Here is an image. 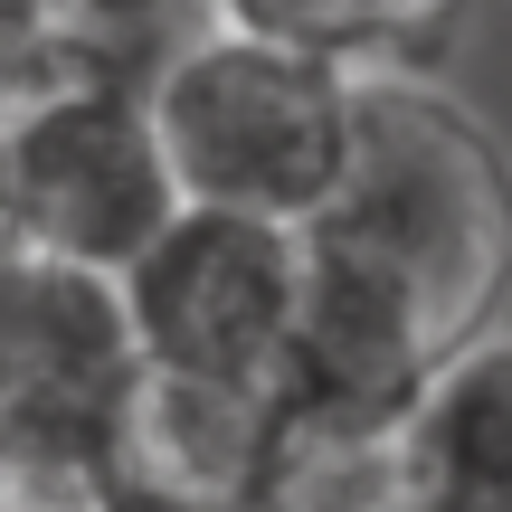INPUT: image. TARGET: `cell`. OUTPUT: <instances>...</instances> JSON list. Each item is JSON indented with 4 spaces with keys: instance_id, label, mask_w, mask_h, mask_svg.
I'll use <instances>...</instances> for the list:
<instances>
[{
    "instance_id": "obj_1",
    "label": "cell",
    "mask_w": 512,
    "mask_h": 512,
    "mask_svg": "<svg viewBox=\"0 0 512 512\" xmlns=\"http://www.w3.org/2000/svg\"><path fill=\"white\" fill-rule=\"evenodd\" d=\"M304 247L370 275L408 323L437 342L503 323L512 304V152L446 86V67H361L351 76V143Z\"/></svg>"
},
{
    "instance_id": "obj_2",
    "label": "cell",
    "mask_w": 512,
    "mask_h": 512,
    "mask_svg": "<svg viewBox=\"0 0 512 512\" xmlns=\"http://www.w3.org/2000/svg\"><path fill=\"white\" fill-rule=\"evenodd\" d=\"M143 105L181 200L313 219L351 143V67L238 19H200L143 67Z\"/></svg>"
},
{
    "instance_id": "obj_3",
    "label": "cell",
    "mask_w": 512,
    "mask_h": 512,
    "mask_svg": "<svg viewBox=\"0 0 512 512\" xmlns=\"http://www.w3.org/2000/svg\"><path fill=\"white\" fill-rule=\"evenodd\" d=\"M10 124V219L19 247L76 256V266H124L152 228L181 209V181L162 162L143 76L57 57L19 95H0Z\"/></svg>"
},
{
    "instance_id": "obj_4",
    "label": "cell",
    "mask_w": 512,
    "mask_h": 512,
    "mask_svg": "<svg viewBox=\"0 0 512 512\" xmlns=\"http://www.w3.org/2000/svg\"><path fill=\"white\" fill-rule=\"evenodd\" d=\"M114 294H124L143 361L275 389L285 342H294V304H304V219L181 200L114 266Z\"/></svg>"
},
{
    "instance_id": "obj_5",
    "label": "cell",
    "mask_w": 512,
    "mask_h": 512,
    "mask_svg": "<svg viewBox=\"0 0 512 512\" xmlns=\"http://www.w3.org/2000/svg\"><path fill=\"white\" fill-rule=\"evenodd\" d=\"M133 370V323L105 266L0 247V446H105Z\"/></svg>"
},
{
    "instance_id": "obj_6",
    "label": "cell",
    "mask_w": 512,
    "mask_h": 512,
    "mask_svg": "<svg viewBox=\"0 0 512 512\" xmlns=\"http://www.w3.org/2000/svg\"><path fill=\"white\" fill-rule=\"evenodd\" d=\"M275 446V389L266 380H209V370L143 361L105 427V465L143 512H219L266 494Z\"/></svg>"
},
{
    "instance_id": "obj_7",
    "label": "cell",
    "mask_w": 512,
    "mask_h": 512,
    "mask_svg": "<svg viewBox=\"0 0 512 512\" xmlns=\"http://www.w3.org/2000/svg\"><path fill=\"white\" fill-rule=\"evenodd\" d=\"M399 512H512V323H484L399 408Z\"/></svg>"
},
{
    "instance_id": "obj_8",
    "label": "cell",
    "mask_w": 512,
    "mask_h": 512,
    "mask_svg": "<svg viewBox=\"0 0 512 512\" xmlns=\"http://www.w3.org/2000/svg\"><path fill=\"white\" fill-rule=\"evenodd\" d=\"M266 503H285V512H399V418L275 399Z\"/></svg>"
},
{
    "instance_id": "obj_9",
    "label": "cell",
    "mask_w": 512,
    "mask_h": 512,
    "mask_svg": "<svg viewBox=\"0 0 512 512\" xmlns=\"http://www.w3.org/2000/svg\"><path fill=\"white\" fill-rule=\"evenodd\" d=\"M200 10L361 76V67H446L475 0H200Z\"/></svg>"
},
{
    "instance_id": "obj_10",
    "label": "cell",
    "mask_w": 512,
    "mask_h": 512,
    "mask_svg": "<svg viewBox=\"0 0 512 512\" xmlns=\"http://www.w3.org/2000/svg\"><path fill=\"white\" fill-rule=\"evenodd\" d=\"M0 512H143L105 446H0Z\"/></svg>"
},
{
    "instance_id": "obj_11",
    "label": "cell",
    "mask_w": 512,
    "mask_h": 512,
    "mask_svg": "<svg viewBox=\"0 0 512 512\" xmlns=\"http://www.w3.org/2000/svg\"><path fill=\"white\" fill-rule=\"evenodd\" d=\"M171 10H181V0H57V57L143 76L152 57L171 48Z\"/></svg>"
},
{
    "instance_id": "obj_12",
    "label": "cell",
    "mask_w": 512,
    "mask_h": 512,
    "mask_svg": "<svg viewBox=\"0 0 512 512\" xmlns=\"http://www.w3.org/2000/svg\"><path fill=\"white\" fill-rule=\"evenodd\" d=\"M57 67V0H0V95Z\"/></svg>"
},
{
    "instance_id": "obj_13",
    "label": "cell",
    "mask_w": 512,
    "mask_h": 512,
    "mask_svg": "<svg viewBox=\"0 0 512 512\" xmlns=\"http://www.w3.org/2000/svg\"><path fill=\"white\" fill-rule=\"evenodd\" d=\"M0 247H19V219H10V124H0Z\"/></svg>"
},
{
    "instance_id": "obj_14",
    "label": "cell",
    "mask_w": 512,
    "mask_h": 512,
    "mask_svg": "<svg viewBox=\"0 0 512 512\" xmlns=\"http://www.w3.org/2000/svg\"><path fill=\"white\" fill-rule=\"evenodd\" d=\"M219 512H285V503H266V494H247V503H219Z\"/></svg>"
}]
</instances>
